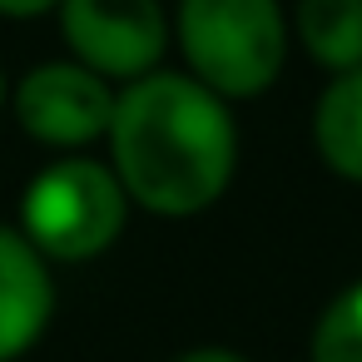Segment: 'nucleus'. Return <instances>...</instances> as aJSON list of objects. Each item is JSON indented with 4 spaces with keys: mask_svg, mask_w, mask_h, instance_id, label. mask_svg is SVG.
I'll return each instance as SVG.
<instances>
[{
    "mask_svg": "<svg viewBox=\"0 0 362 362\" xmlns=\"http://www.w3.org/2000/svg\"><path fill=\"white\" fill-rule=\"evenodd\" d=\"M105 139L124 194L164 218L209 209L238 164V129L228 105L194 75L169 70L124 85Z\"/></svg>",
    "mask_w": 362,
    "mask_h": 362,
    "instance_id": "obj_1",
    "label": "nucleus"
},
{
    "mask_svg": "<svg viewBox=\"0 0 362 362\" xmlns=\"http://www.w3.org/2000/svg\"><path fill=\"white\" fill-rule=\"evenodd\" d=\"M70 55L105 80H144L159 70L169 21L159 0H60Z\"/></svg>",
    "mask_w": 362,
    "mask_h": 362,
    "instance_id": "obj_4",
    "label": "nucleus"
},
{
    "mask_svg": "<svg viewBox=\"0 0 362 362\" xmlns=\"http://www.w3.org/2000/svg\"><path fill=\"white\" fill-rule=\"evenodd\" d=\"M293 25L303 50L332 75L362 65V0H298Z\"/></svg>",
    "mask_w": 362,
    "mask_h": 362,
    "instance_id": "obj_8",
    "label": "nucleus"
},
{
    "mask_svg": "<svg viewBox=\"0 0 362 362\" xmlns=\"http://www.w3.org/2000/svg\"><path fill=\"white\" fill-rule=\"evenodd\" d=\"M313 144L322 164L352 184H362V65L332 75L313 110Z\"/></svg>",
    "mask_w": 362,
    "mask_h": 362,
    "instance_id": "obj_7",
    "label": "nucleus"
},
{
    "mask_svg": "<svg viewBox=\"0 0 362 362\" xmlns=\"http://www.w3.org/2000/svg\"><path fill=\"white\" fill-rule=\"evenodd\" d=\"M179 45L218 100L263 95L288 55L278 0H179Z\"/></svg>",
    "mask_w": 362,
    "mask_h": 362,
    "instance_id": "obj_2",
    "label": "nucleus"
},
{
    "mask_svg": "<svg viewBox=\"0 0 362 362\" xmlns=\"http://www.w3.org/2000/svg\"><path fill=\"white\" fill-rule=\"evenodd\" d=\"M313 362H362V283L322 308L313 327Z\"/></svg>",
    "mask_w": 362,
    "mask_h": 362,
    "instance_id": "obj_9",
    "label": "nucleus"
},
{
    "mask_svg": "<svg viewBox=\"0 0 362 362\" xmlns=\"http://www.w3.org/2000/svg\"><path fill=\"white\" fill-rule=\"evenodd\" d=\"M174 362H243V357L228 347H194V352H179Z\"/></svg>",
    "mask_w": 362,
    "mask_h": 362,
    "instance_id": "obj_11",
    "label": "nucleus"
},
{
    "mask_svg": "<svg viewBox=\"0 0 362 362\" xmlns=\"http://www.w3.org/2000/svg\"><path fill=\"white\" fill-rule=\"evenodd\" d=\"M55 283L25 233L0 228V362L21 357L50 322Z\"/></svg>",
    "mask_w": 362,
    "mask_h": 362,
    "instance_id": "obj_6",
    "label": "nucleus"
},
{
    "mask_svg": "<svg viewBox=\"0 0 362 362\" xmlns=\"http://www.w3.org/2000/svg\"><path fill=\"white\" fill-rule=\"evenodd\" d=\"M124 214H129V194L119 174L85 154L40 169L21 204L25 238L40 248V258L55 263H85L105 253L124 233Z\"/></svg>",
    "mask_w": 362,
    "mask_h": 362,
    "instance_id": "obj_3",
    "label": "nucleus"
},
{
    "mask_svg": "<svg viewBox=\"0 0 362 362\" xmlns=\"http://www.w3.org/2000/svg\"><path fill=\"white\" fill-rule=\"evenodd\" d=\"M0 105H6V75H0Z\"/></svg>",
    "mask_w": 362,
    "mask_h": 362,
    "instance_id": "obj_12",
    "label": "nucleus"
},
{
    "mask_svg": "<svg viewBox=\"0 0 362 362\" xmlns=\"http://www.w3.org/2000/svg\"><path fill=\"white\" fill-rule=\"evenodd\" d=\"M115 100L119 95L110 90L105 75L85 70L80 60H55V65H35L16 85V119L40 144L80 149L110 134Z\"/></svg>",
    "mask_w": 362,
    "mask_h": 362,
    "instance_id": "obj_5",
    "label": "nucleus"
},
{
    "mask_svg": "<svg viewBox=\"0 0 362 362\" xmlns=\"http://www.w3.org/2000/svg\"><path fill=\"white\" fill-rule=\"evenodd\" d=\"M50 6H60V0H0V16H11V21H30V16H45Z\"/></svg>",
    "mask_w": 362,
    "mask_h": 362,
    "instance_id": "obj_10",
    "label": "nucleus"
}]
</instances>
